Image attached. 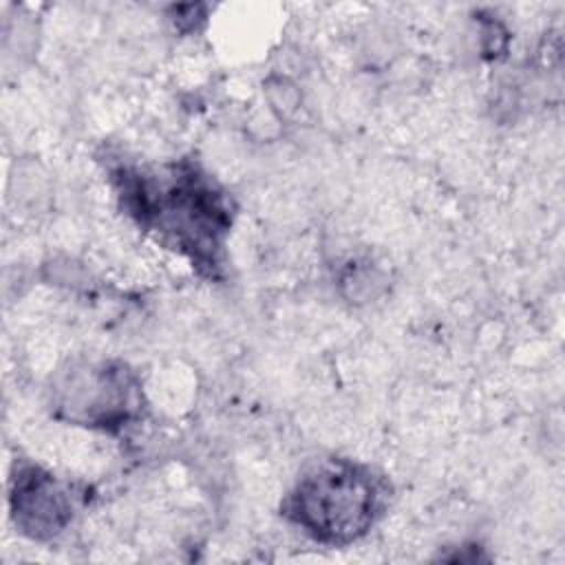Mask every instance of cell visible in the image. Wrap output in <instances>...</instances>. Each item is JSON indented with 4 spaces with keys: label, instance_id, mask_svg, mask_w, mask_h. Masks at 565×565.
Listing matches in <instances>:
<instances>
[{
    "label": "cell",
    "instance_id": "obj_1",
    "mask_svg": "<svg viewBox=\"0 0 565 565\" xmlns=\"http://www.w3.org/2000/svg\"><path fill=\"white\" fill-rule=\"evenodd\" d=\"M115 190L124 210L192 260L214 274L221 267L232 207L225 192L194 163L181 161L163 170L117 168Z\"/></svg>",
    "mask_w": 565,
    "mask_h": 565
},
{
    "label": "cell",
    "instance_id": "obj_4",
    "mask_svg": "<svg viewBox=\"0 0 565 565\" xmlns=\"http://www.w3.org/2000/svg\"><path fill=\"white\" fill-rule=\"evenodd\" d=\"M77 505L73 488L49 470L22 463L15 468L9 488V510L15 527L33 539H55L71 523Z\"/></svg>",
    "mask_w": 565,
    "mask_h": 565
},
{
    "label": "cell",
    "instance_id": "obj_3",
    "mask_svg": "<svg viewBox=\"0 0 565 565\" xmlns=\"http://www.w3.org/2000/svg\"><path fill=\"white\" fill-rule=\"evenodd\" d=\"M141 406L137 375L121 362H77L62 371L51 388V408L68 424L119 430Z\"/></svg>",
    "mask_w": 565,
    "mask_h": 565
},
{
    "label": "cell",
    "instance_id": "obj_2",
    "mask_svg": "<svg viewBox=\"0 0 565 565\" xmlns=\"http://www.w3.org/2000/svg\"><path fill=\"white\" fill-rule=\"evenodd\" d=\"M384 505L386 483L369 466L322 459L296 481L282 512L313 541L349 545L375 525Z\"/></svg>",
    "mask_w": 565,
    "mask_h": 565
}]
</instances>
